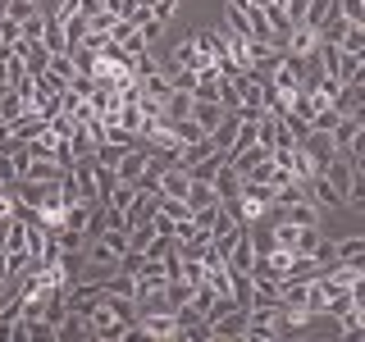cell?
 I'll use <instances>...</instances> for the list:
<instances>
[{
    "label": "cell",
    "mask_w": 365,
    "mask_h": 342,
    "mask_svg": "<svg viewBox=\"0 0 365 342\" xmlns=\"http://www.w3.org/2000/svg\"><path fill=\"white\" fill-rule=\"evenodd\" d=\"M329 137H334L338 155H342V151H347L351 160L365 155V123H361V114H342L334 128H329Z\"/></svg>",
    "instance_id": "6da1fadb"
},
{
    "label": "cell",
    "mask_w": 365,
    "mask_h": 342,
    "mask_svg": "<svg viewBox=\"0 0 365 342\" xmlns=\"http://www.w3.org/2000/svg\"><path fill=\"white\" fill-rule=\"evenodd\" d=\"M302 151H306V160H311V178H319L329 169V160H338V146H334V137L329 133H315V128H306L302 137Z\"/></svg>",
    "instance_id": "7a4b0ae2"
},
{
    "label": "cell",
    "mask_w": 365,
    "mask_h": 342,
    "mask_svg": "<svg viewBox=\"0 0 365 342\" xmlns=\"http://www.w3.org/2000/svg\"><path fill=\"white\" fill-rule=\"evenodd\" d=\"M247 338H251V342H269V338H279V301L247 306Z\"/></svg>",
    "instance_id": "3957f363"
},
{
    "label": "cell",
    "mask_w": 365,
    "mask_h": 342,
    "mask_svg": "<svg viewBox=\"0 0 365 342\" xmlns=\"http://www.w3.org/2000/svg\"><path fill=\"white\" fill-rule=\"evenodd\" d=\"M137 328H142L146 342H178L174 311H142V315H137Z\"/></svg>",
    "instance_id": "277c9868"
},
{
    "label": "cell",
    "mask_w": 365,
    "mask_h": 342,
    "mask_svg": "<svg viewBox=\"0 0 365 342\" xmlns=\"http://www.w3.org/2000/svg\"><path fill=\"white\" fill-rule=\"evenodd\" d=\"M87 324H91V338H101V342H114V338H123V328H128L133 319H119V315H114L106 301H96V306L87 311Z\"/></svg>",
    "instance_id": "5b68a950"
},
{
    "label": "cell",
    "mask_w": 365,
    "mask_h": 342,
    "mask_svg": "<svg viewBox=\"0 0 365 342\" xmlns=\"http://www.w3.org/2000/svg\"><path fill=\"white\" fill-rule=\"evenodd\" d=\"M205 324H210V338H215V342L247 338V306H233V311H224V315L205 319Z\"/></svg>",
    "instance_id": "8992f818"
},
{
    "label": "cell",
    "mask_w": 365,
    "mask_h": 342,
    "mask_svg": "<svg viewBox=\"0 0 365 342\" xmlns=\"http://www.w3.org/2000/svg\"><path fill=\"white\" fill-rule=\"evenodd\" d=\"M279 60H283V46L260 41V37H247V68H251V73H269Z\"/></svg>",
    "instance_id": "52a82bcc"
},
{
    "label": "cell",
    "mask_w": 365,
    "mask_h": 342,
    "mask_svg": "<svg viewBox=\"0 0 365 342\" xmlns=\"http://www.w3.org/2000/svg\"><path fill=\"white\" fill-rule=\"evenodd\" d=\"M315 46H319V32L306 28V23H297V28L288 32V41H283V55H288V60H311Z\"/></svg>",
    "instance_id": "ba28073f"
},
{
    "label": "cell",
    "mask_w": 365,
    "mask_h": 342,
    "mask_svg": "<svg viewBox=\"0 0 365 342\" xmlns=\"http://www.w3.org/2000/svg\"><path fill=\"white\" fill-rule=\"evenodd\" d=\"M187 182H192V174L182 165H169L165 174L155 178V197H174V201H182L187 197Z\"/></svg>",
    "instance_id": "9c48e42d"
},
{
    "label": "cell",
    "mask_w": 365,
    "mask_h": 342,
    "mask_svg": "<svg viewBox=\"0 0 365 342\" xmlns=\"http://www.w3.org/2000/svg\"><path fill=\"white\" fill-rule=\"evenodd\" d=\"M9 51L23 60V68H28V78H37V73H46V64H51V51H46L41 41H14Z\"/></svg>",
    "instance_id": "30bf717a"
},
{
    "label": "cell",
    "mask_w": 365,
    "mask_h": 342,
    "mask_svg": "<svg viewBox=\"0 0 365 342\" xmlns=\"http://www.w3.org/2000/svg\"><path fill=\"white\" fill-rule=\"evenodd\" d=\"M210 187H215V197H220L224 205H233V201H237V187H242V174H237V169L224 160V165L210 174Z\"/></svg>",
    "instance_id": "8fae6325"
},
{
    "label": "cell",
    "mask_w": 365,
    "mask_h": 342,
    "mask_svg": "<svg viewBox=\"0 0 365 342\" xmlns=\"http://www.w3.org/2000/svg\"><path fill=\"white\" fill-rule=\"evenodd\" d=\"M224 265L228 269H242V274L256 269V242H251V228L247 224H242V233H237V242H233V251H228Z\"/></svg>",
    "instance_id": "7c38bea8"
},
{
    "label": "cell",
    "mask_w": 365,
    "mask_h": 342,
    "mask_svg": "<svg viewBox=\"0 0 365 342\" xmlns=\"http://www.w3.org/2000/svg\"><path fill=\"white\" fill-rule=\"evenodd\" d=\"M169 60H174V68H192V73H201V68H210V55H201V51H197V41H192V37H182V41L174 46V55H169Z\"/></svg>",
    "instance_id": "4fadbf2b"
},
{
    "label": "cell",
    "mask_w": 365,
    "mask_h": 342,
    "mask_svg": "<svg viewBox=\"0 0 365 342\" xmlns=\"http://www.w3.org/2000/svg\"><path fill=\"white\" fill-rule=\"evenodd\" d=\"M334 78L342 87H365V55H338Z\"/></svg>",
    "instance_id": "5bb4252c"
},
{
    "label": "cell",
    "mask_w": 365,
    "mask_h": 342,
    "mask_svg": "<svg viewBox=\"0 0 365 342\" xmlns=\"http://www.w3.org/2000/svg\"><path fill=\"white\" fill-rule=\"evenodd\" d=\"M110 41H119L128 55H142V51H146V41H142V32H137V23H128V19H114V23H110Z\"/></svg>",
    "instance_id": "9a60e30c"
},
{
    "label": "cell",
    "mask_w": 365,
    "mask_h": 342,
    "mask_svg": "<svg viewBox=\"0 0 365 342\" xmlns=\"http://www.w3.org/2000/svg\"><path fill=\"white\" fill-rule=\"evenodd\" d=\"M224 114H228V110L220 105V100H197V96H192V114H187V119H197L205 133H215V128H220V123H224Z\"/></svg>",
    "instance_id": "2e32d148"
},
{
    "label": "cell",
    "mask_w": 365,
    "mask_h": 342,
    "mask_svg": "<svg viewBox=\"0 0 365 342\" xmlns=\"http://www.w3.org/2000/svg\"><path fill=\"white\" fill-rule=\"evenodd\" d=\"M19 319H23V301H19V292H9L5 301H0V342H9V338H14Z\"/></svg>",
    "instance_id": "e0dca14e"
},
{
    "label": "cell",
    "mask_w": 365,
    "mask_h": 342,
    "mask_svg": "<svg viewBox=\"0 0 365 342\" xmlns=\"http://www.w3.org/2000/svg\"><path fill=\"white\" fill-rule=\"evenodd\" d=\"M192 114V91H169L165 100H160V119L174 123V119H187Z\"/></svg>",
    "instance_id": "ac0fdd59"
},
{
    "label": "cell",
    "mask_w": 365,
    "mask_h": 342,
    "mask_svg": "<svg viewBox=\"0 0 365 342\" xmlns=\"http://www.w3.org/2000/svg\"><path fill=\"white\" fill-rule=\"evenodd\" d=\"M101 288H106V292H119V296H133V301L142 296V292H137V274L133 269H110V279L101 283Z\"/></svg>",
    "instance_id": "d6986e66"
},
{
    "label": "cell",
    "mask_w": 365,
    "mask_h": 342,
    "mask_svg": "<svg viewBox=\"0 0 365 342\" xmlns=\"http://www.w3.org/2000/svg\"><path fill=\"white\" fill-rule=\"evenodd\" d=\"M338 114H361V105H365V87H338V96L329 100Z\"/></svg>",
    "instance_id": "ffe728a7"
},
{
    "label": "cell",
    "mask_w": 365,
    "mask_h": 342,
    "mask_svg": "<svg viewBox=\"0 0 365 342\" xmlns=\"http://www.w3.org/2000/svg\"><path fill=\"white\" fill-rule=\"evenodd\" d=\"M342 55H365V28L361 23H347V28H342V37L334 41Z\"/></svg>",
    "instance_id": "44dd1931"
},
{
    "label": "cell",
    "mask_w": 365,
    "mask_h": 342,
    "mask_svg": "<svg viewBox=\"0 0 365 342\" xmlns=\"http://www.w3.org/2000/svg\"><path fill=\"white\" fill-rule=\"evenodd\" d=\"M87 265L91 269H119V256L101 242V237H91V247H87Z\"/></svg>",
    "instance_id": "7402d4cb"
},
{
    "label": "cell",
    "mask_w": 365,
    "mask_h": 342,
    "mask_svg": "<svg viewBox=\"0 0 365 342\" xmlns=\"http://www.w3.org/2000/svg\"><path fill=\"white\" fill-rule=\"evenodd\" d=\"M182 201H187V210H201V205H210V201H220V197H215L210 182L192 178V182H187V197H182Z\"/></svg>",
    "instance_id": "603a6c76"
},
{
    "label": "cell",
    "mask_w": 365,
    "mask_h": 342,
    "mask_svg": "<svg viewBox=\"0 0 365 342\" xmlns=\"http://www.w3.org/2000/svg\"><path fill=\"white\" fill-rule=\"evenodd\" d=\"M169 91H174V87H169V73H165V68H160V73H151V78H142V96L155 100V105L169 96Z\"/></svg>",
    "instance_id": "cb8c5ba5"
},
{
    "label": "cell",
    "mask_w": 365,
    "mask_h": 342,
    "mask_svg": "<svg viewBox=\"0 0 365 342\" xmlns=\"http://www.w3.org/2000/svg\"><path fill=\"white\" fill-rule=\"evenodd\" d=\"M41 46H46V51H51V55L68 51V41H64V28H60V23H55L51 14H46V28H41Z\"/></svg>",
    "instance_id": "d4e9b609"
},
{
    "label": "cell",
    "mask_w": 365,
    "mask_h": 342,
    "mask_svg": "<svg viewBox=\"0 0 365 342\" xmlns=\"http://www.w3.org/2000/svg\"><path fill=\"white\" fill-rule=\"evenodd\" d=\"M215 100H220L228 114L242 110V96H237V83H233V78H220V87H215Z\"/></svg>",
    "instance_id": "484cf974"
},
{
    "label": "cell",
    "mask_w": 365,
    "mask_h": 342,
    "mask_svg": "<svg viewBox=\"0 0 365 342\" xmlns=\"http://www.w3.org/2000/svg\"><path fill=\"white\" fill-rule=\"evenodd\" d=\"M46 73H51L55 83H64V87H68V83H73V73H78V68H73V60H68V55L60 51V55H51V64H46Z\"/></svg>",
    "instance_id": "4316f807"
},
{
    "label": "cell",
    "mask_w": 365,
    "mask_h": 342,
    "mask_svg": "<svg viewBox=\"0 0 365 342\" xmlns=\"http://www.w3.org/2000/svg\"><path fill=\"white\" fill-rule=\"evenodd\" d=\"M247 146H256V119H242L233 133V146H228V160H233L237 151H247Z\"/></svg>",
    "instance_id": "83f0119b"
},
{
    "label": "cell",
    "mask_w": 365,
    "mask_h": 342,
    "mask_svg": "<svg viewBox=\"0 0 365 342\" xmlns=\"http://www.w3.org/2000/svg\"><path fill=\"white\" fill-rule=\"evenodd\" d=\"M169 128H174L178 146H192V142H197V137H205V128H201L197 119H174V123H169Z\"/></svg>",
    "instance_id": "f1b7e54d"
},
{
    "label": "cell",
    "mask_w": 365,
    "mask_h": 342,
    "mask_svg": "<svg viewBox=\"0 0 365 342\" xmlns=\"http://www.w3.org/2000/svg\"><path fill=\"white\" fill-rule=\"evenodd\" d=\"M128 68H133V78H137V83H142V78L160 73V60H155L151 51H142V55H133V60H128Z\"/></svg>",
    "instance_id": "f546056e"
},
{
    "label": "cell",
    "mask_w": 365,
    "mask_h": 342,
    "mask_svg": "<svg viewBox=\"0 0 365 342\" xmlns=\"http://www.w3.org/2000/svg\"><path fill=\"white\" fill-rule=\"evenodd\" d=\"M334 14L347 23H361L365 28V0H334Z\"/></svg>",
    "instance_id": "4dcf8cb0"
},
{
    "label": "cell",
    "mask_w": 365,
    "mask_h": 342,
    "mask_svg": "<svg viewBox=\"0 0 365 342\" xmlns=\"http://www.w3.org/2000/svg\"><path fill=\"white\" fill-rule=\"evenodd\" d=\"M365 256V237H342L334 242V260H361Z\"/></svg>",
    "instance_id": "1f68e13d"
},
{
    "label": "cell",
    "mask_w": 365,
    "mask_h": 342,
    "mask_svg": "<svg viewBox=\"0 0 365 342\" xmlns=\"http://www.w3.org/2000/svg\"><path fill=\"white\" fill-rule=\"evenodd\" d=\"M60 28H64V41H68V46H78V41L91 32V28H87V14H73L68 23H60Z\"/></svg>",
    "instance_id": "d6a6232c"
},
{
    "label": "cell",
    "mask_w": 365,
    "mask_h": 342,
    "mask_svg": "<svg viewBox=\"0 0 365 342\" xmlns=\"http://www.w3.org/2000/svg\"><path fill=\"white\" fill-rule=\"evenodd\" d=\"M32 14H37V0H5V19L23 23V19H32Z\"/></svg>",
    "instance_id": "836d02e7"
},
{
    "label": "cell",
    "mask_w": 365,
    "mask_h": 342,
    "mask_svg": "<svg viewBox=\"0 0 365 342\" xmlns=\"http://www.w3.org/2000/svg\"><path fill=\"white\" fill-rule=\"evenodd\" d=\"M23 174H19V160L14 155H5V151H0V187H14V182H19Z\"/></svg>",
    "instance_id": "e575fe53"
},
{
    "label": "cell",
    "mask_w": 365,
    "mask_h": 342,
    "mask_svg": "<svg viewBox=\"0 0 365 342\" xmlns=\"http://www.w3.org/2000/svg\"><path fill=\"white\" fill-rule=\"evenodd\" d=\"M9 219H19V197H14V187H0V224H9Z\"/></svg>",
    "instance_id": "d590c367"
},
{
    "label": "cell",
    "mask_w": 365,
    "mask_h": 342,
    "mask_svg": "<svg viewBox=\"0 0 365 342\" xmlns=\"http://www.w3.org/2000/svg\"><path fill=\"white\" fill-rule=\"evenodd\" d=\"M228 32H233V37H251V23L242 14V5H228Z\"/></svg>",
    "instance_id": "8d00e7d4"
},
{
    "label": "cell",
    "mask_w": 365,
    "mask_h": 342,
    "mask_svg": "<svg viewBox=\"0 0 365 342\" xmlns=\"http://www.w3.org/2000/svg\"><path fill=\"white\" fill-rule=\"evenodd\" d=\"M242 178H251V182H269V178H274V160H269V155H265V160H256V165H251Z\"/></svg>",
    "instance_id": "74e56055"
},
{
    "label": "cell",
    "mask_w": 365,
    "mask_h": 342,
    "mask_svg": "<svg viewBox=\"0 0 365 342\" xmlns=\"http://www.w3.org/2000/svg\"><path fill=\"white\" fill-rule=\"evenodd\" d=\"M174 9H178V0H151V19L160 23V28L174 19Z\"/></svg>",
    "instance_id": "f35d334b"
},
{
    "label": "cell",
    "mask_w": 365,
    "mask_h": 342,
    "mask_svg": "<svg viewBox=\"0 0 365 342\" xmlns=\"http://www.w3.org/2000/svg\"><path fill=\"white\" fill-rule=\"evenodd\" d=\"M73 14H83V0H60V5H55V23H68V19H73Z\"/></svg>",
    "instance_id": "ab89813d"
},
{
    "label": "cell",
    "mask_w": 365,
    "mask_h": 342,
    "mask_svg": "<svg viewBox=\"0 0 365 342\" xmlns=\"http://www.w3.org/2000/svg\"><path fill=\"white\" fill-rule=\"evenodd\" d=\"M279 5H283V14H288V23L297 28V23L306 19V5H311V0H279Z\"/></svg>",
    "instance_id": "60d3db41"
},
{
    "label": "cell",
    "mask_w": 365,
    "mask_h": 342,
    "mask_svg": "<svg viewBox=\"0 0 365 342\" xmlns=\"http://www.w3.org/2000/svg\"><path fill=\"white\" fill-rule=\"evenodd\" d=\"M133 9H137L133 0H106V14H110V19H128Z\"/></svg>",
    "instance_id": "b9f144b4"
},
{
    "label": "cell",
    "mask_w": 365,
    "mask_h": 342,
    "mask_svg": "<svg viewBox=\"0 0 365 342\" xmlns=\"http://www.w3.org/2000/svg\"><path fill=\"white\" fill-rule=\"evenodd\" d=\"M0 41H5V46L19 41V23H14V19H0Z\"/></svg>",
    "instance_id": "7bdbcfd3"
},
{
    "label": "cell",
    "mask_w": 365,
    "mask_h": 342,
    "mask_svg": "<svg viewBox=\"0 0 365 342\" xmlns=\"http://www.w3.org/2000/svg\"><path fill=\"white\" fill-rule=\"evenodd\" d=\"M137 32H142V41H146V46H151V37H160V23H155V19H146Z\"/></svg>",
    "instance_id": "ee69618b"
}]
</instances>
